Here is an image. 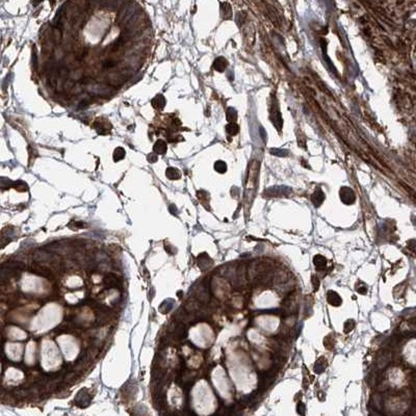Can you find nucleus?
<instances>
[{
	"label": "nucleus",
	"mask_w": 416,
	"mask_h": 416,
	"mask_svg": "<svg viewBox=\"0 0 416 416\" xmlns=\"http://www.w3.org/2000/svg\"><path fill=\"white\" fill-rule=\"evenodd\" d=\"M340 200L343 204L346 205H352L356 201V195L352 188L347 186H342L339 192Z\"/></svg>",
	"instance_id": "1"
},
{
	"label": "nucleus",
	"mask_w": 416,
	"mask_h": 416,
	"mask_svg": "<svg viewBox=\"0 0 416 416\" xmlns=\"http://www.w3.org/2000/svg\"><path fill=\"white\" fill-rule=\"evenodd\" d=\"M270 120H272L274 126L277 128L278 130H281L282 126H283V120H282L281 117V112L278 109V106H273L272 107V112H270Z\"/></svg>",
	"instance_id": "2"
},
{
	"label": "nucleus",
	"mask_w": 416,
	"mask_h": 416,
	"mask_svg": "<svg viewBox=\"0 0 416 416\" xmlns=\"http://www.w3.org/2000/svg\"><path fill=\"white\" fill-rule=\"evenodd\" d=\"M327 301H328L330 305L334 306V307H338V306L342 304V299L340 298L336 291L333 290L328 291V293H327Z\"/></svg>",
	"instance_id": "3"
},
{
	"label": "nucleus",
	"mask_w": 416,
	"mask_h": 416,
	"mask_svg": "<svg viewBox=\"0 0 416 416\" xmlns=\"http://www.w3.org/2000/svg\"><path fill=\"white\" fill-rule=\"evenodd\" d=\"M325 198H326V196L322 189L316 188L311 196V201H312V203H313L314 207H316V208L319 207L320 205L323 204V202L325 201Z\"/></svg>",
	"instance_id": "4"
},
{
	"label": "nucleus",
	"mask_w": 416,
	"mask_h": 416,
	"mask_svg": "<svg viewBox=\"0 0 416 416\" xmlns=\"http://www.w3.org/2000/svg\"><path fill=\"white\" fill-rule=\"evenodd\" d=\"M227 66H228L227 59H226L225 57H223V56L216 57L215 59V61H213V65H212L213 69H215V71H218V72H224V71L226 70V68H227Z\"/></svg>",
	"instance_id": "5"
},
{
	"label": "nucleus",
	"mask_w": 416,
	"mask_h": 416,
	"mask_svg": "<svg viewBox=\"0 0 416 416\" xmlns=\"http://www.w3.org/2000/svg\"><path fill=\"white\" fill-rule=\"evenodd\" d=\"M166 150H168V145L165 141L162 139H158V141L155 142V144L153 146V151L154 153L159 154V155H163V154L166 153Z\"/></svg>",
	"instance_id": "6"
},
{
	"label": "nucleus",
	"mask_w": 416,
	"mask_h": 416,
	"mask_svg": "<svg viewBox=\"0 0 416 416\" xmlns=\"http://www.w3.org/2000/svg\"><path fill=\"white\" fill-rule=\"evenodd\" d=\"M152 103V106L155 109H158V111H161L163 109V107L165 106V98L162 96V95H157L152 99L151 101Z\"/></svg>",
	"instance_id": "7"
},
{
	"label": "nucleus",
	"mask_w": 416,
	"mask_h": 416,
	"mask_svg": "<svg viewBox=\"0 0 416 416\" xmlns=\"http://www.w3.org/2000/svg\"><path fill=\"white\" fill-rule=\"evenodd\" d=\"M165 176L170 180H178L181 178V172L176 168H172V166H170V168L166 169Z\"/></svg>",
	"instance_id": "8"
},
{
	"label": "nucleus",
	"mask_w": 416,
	"mask_h": 416,
	"mask_svg": "<svg viewBox=\"0 0 416 416\" xmlns=\"http://www.w3.org/2000/svg\"><path fill=\"white\" fill-rule=\"evenodd\" d=\"M327 365H328V363H327V359L325 357H320L319 360H316L315 364H314V371H315L316 373H322L323 371L326 369Z\"/></svg>",
	"instance_id": "9"
},
{
	"label": "nucleus",
	"mask_w": 416,
	"mask_h": 416,
	"mask_svg": "<svg viewBox=\"0 0 416 416\" xmlns=\"http://www.w3.org/2000/svg\"><path fill=\"white\" fill-rule=\"evenodd\" d=\"M313 263L317 269L322 270L325 269L327 265V259L323 256H322V255H316V256H314V258H313Z\"/></svg>",
	"instance_id": "10"
},
{
	"label": "nucleus",
	"mask_w": 416,
	"mask_h": 416,
	"mask_svg": "<svg viewBox=\"0 0 416 416\" xmlns=\"http://www.w3.org/2000/svg\"><path fill=\"white\" fill-rule=\"evenodd\" d=\"M126 156V152H125L124 148L122 147H118L115 148L114 151V154H112V158H114V161L118 162L120 160H123Z\"/></svg>",
	"instance_id": "11"
},
{
	"label": "nucleus",
	"mask_w": 416,
	"mask_h": 416,
	"mask_svg": "<svg viewBox=\"0 0 416 416\" xmlns=\"http://www.w3.org/2000/svg\"><path fill=\"white\" fill-rule=\"evenodd\" d=\"M103 282L105 283V285H107V286H111V287H114V286H115V285L120 284V280H119V279L115 277V276H114V275H108V276H106V277H104Z\"/></svg>",
	"instance_id": "12"
},
{
	"label": "nucleus",
	"mask_w": 416,
	"mask_h": 416,
	"mask_svg": "<svg viewBox=\"0 0 416 416\" xmlns=\"http://www.w3.org/2000/svg\"><path fill=\"white\" fill-rule=\"evenodd\" d=\"M226 119H227L228 122L230 123H234L237 120V111L234 107H229L226 111Z\"/></svg>",
	"instance_id": "13"
},
{
	"label": "nucleus",
	"mask_w": 416,
	"mask_h": 416,
	"mask_svg": "<svg viewBox=\"0 0 416 416\" xmlns=\"http://www.w3.org/2000/svg\"><path fill=\"white\" fill-rule=\"evenodd\" d=\"M221 11L223 15H224V18L226 19H230L232 17V11H231V7L230 4L227 3V2H222L221 3Z\"/></svg>",
	"instance_id": "14"
},
{
	"label": "nucleus",
	"mask_w": 416,
	"mask_h": 416,
	"mask_svg": "<svg viewBox=\"0 0 416 416\" xmlns=\"http://www.w3.org/2000/svg\"><path fill=\"white\" fill-rule=\"evenodd\" d=\"M226 131H227L229 135H236L239 131V126L235 123V122H234V123H229L227 126H226Z\"/></svg>",
	"instance_id": "15"
},
{
	"label": "nucleus",
	"mask_w": 416,
	"mask_h": 416,
	"mask_svg": "<svg viewBox=\"0 0 416 416\" xmlns=\"http://www.w3.org/2000/svg\"><path fill=\"white\" fill-rule=\"evenodd\" d=\"M215 170L219 174H224L227 172V165L222 160H218L215 163Z\"/></svg>",
	"instance_id": "16"
},
{
	"label": "nucleus",
	"mask_w": 416,
	"mask_h": 416,
	"mask_svg": "<svg viewBox=\"0 0 416 416\" xmlns=\"http://www.w3.org/2000/svg\"><path fill=\"white\" fill-rule=\"evenodd\" d=\"M13 186L17 189L18 192H26L28 189V186L24 181H17V182L13 183Z\"/></svg>",
	"instance_id": "17"
},
{
	"label": "nucleus",
	"mask_w": 416,
	"mask_h": 416,
	"mask_svg": "<svg viewBox=\"0 0 416 416\" xmlns=\"http://www.w3.org/2000/svg\"><path fill=\"white\" fill-rule=\"evenodd\" d=\"M355 325H356V323H355V320H354V319L346 320V322L344 323V326H343L344 333H350V331H353V329L355 328Z\"/></svg>",
	"instance_id": "18"
},
{
	"label": "nucleus",
	"mask_w": 416,
	"mask_h": 416,
	"mask_svg": "<svg viewBox=\"0 0 416 416\" xmlns=\"http://www.w3.org/2000/svg\"><path fill=\"white\" fill-rule=\"evenodd\" d=\"M270 153L275 156H280V157H285L288 155V150L285 149H270Z\"/></svg>",
	"instance_id": "19"
},
{
	"label": "nucleus",
	"mask_w": 416,
	"mask_h": 416,
	"mask_svg": "<svg viewBox=\"0 0 416 416\" xmlns=\"http://www.w3.org/2000/svg\"><path fill=\"white\" fill-rule=\"evenodd\" d=\"M11 186H13V182L10 181L7 178H0V188L1 189H7Z\"/></svg>",
	"instance_id": "20"
},
{
	"label": "nucleus",
	"mask_w": 416,
	"mask_h": 416,
	"mask_svg": "<svg viewBox=\"0 0 416 416\" xmlns=\"http://www.w3.org/2000/svg\"><path fill=\"white\" fill-rule=\"evenodd\" d=\"M323 346H325L328 350H332L334 347V339L332 338L331 335L327 336L325 339H323Z\"/></svg>",
	"instance_id": "21"
},
{
	"label": "nucleus",
	"mask_w": 416,
	"mask_h": 416,
	"mask_svg": "<svg viewBox=\"0 0 416 416\" xmlns=\"http://www.w3.org/2000/svg\"><path fill=\"white\" fill-rule=\"evenodd\" d=\"M115 65H117V61H112V59H106V61L102 64V66L104 69H111V68L115 67Z\"/></svg>",
	"instance_id": "22"
},
{
	"label": "nucleus",
	"mask_w": 416,
	"mask_h": 416,
	"mask_svg": "<svg viewBox=\"0 0 416 416\" xmlns=\"http://www.w3.org/2000/svg\"><path fill=\"white\" fill-rule=\"evenodd\" d=\"M296 412L299 413L300 415L301 416H304L305 415V412H306V407H305V405L303 403H298V406H296Z\"/></svg>",
	"instance_id": "23"
},
{
	"label": "nucleus",
	"mask_w": 416,
	"mask_h": 416,
	"mask_svg": "<svg viewBox=\"0 0 416 416\" xmlns=\"http://www.w3.org/2000/svg\"><path fill=\"white\" fill-rule=\"evenodd\" d=\"M356 290H357L359 293H361V295H366L367 287H366V285H365V284L359 285V286L357 285V286H356Z\"/></svg>",
	"instance_id": "24"
},
{
	"label": "nucleus",
	"mask_w": 416,
	"mask_h": 416,
	"mask_svg": "<svg viewBox=\"0 0 416 416\" xmlns=\"http://www.w3.org/2000/svg\"><path fill=\"white\" fill-rule=\"evenodd\" d=\"M311 281H312V284H313V289H314V291L315 290H317L319 289V278L316 277V276H312V278H311Z\"/></svg>",
	"instance_id": "25"
},
{
	"label": "nucleus",
	"mask_w": 416,
	"mask_h": 416,
	"mask_svg": "<svg viewBox=\"0 0 416 416\" xmlns=\"http://www.w3.org/2000/svg\"><path fill=\"white\" fill-rule=\"evenodd\" d=\"M147 160L150 163H154V162H156L157 160H158V157H157V155L155 153H150V154H148V155H147Z\"/></svg>",
	"instance_id": "26"
},
{
	"label": "nucleus",
	"mask_w": 416,
	"mask_h": 416,
	"mask_svg": "<svg viewBox=\"0 0 416 416\" xmlns=\"http://www.w3.org/2000/svg\"><path fill=\"white\" fill-rule=\"evenodd\" d=\"M73 227H71V228H73L74 229V227H76L75 229H79V228H85L87 227V225L84 224V223H82V222H74L73 223Z\"/></svg>",
	"instance_id": "27"
},
{
	"label": "nucleus",
	"mask_w": 416,
	"mask_h": 416,
	"mask_svg": "<svg viewBox=\"0 0 416 416\" xmlns=\"http://www.w3.org/2000/svg\"><path fill=\"white\" fill-rule=\"evenodd\" d=\"M32 64H34V68H37V66H38V64H37V54H35L34 51V53H32Z\"/></svg>",
	"instance_id": "28"
},
{
	"label": "nucleus",
	"mask_w": 416,
	"mask_h": 416,
	"mask_svg": "<svg viewBox=\"0 0 416 416\" xmlns=\"http://www.w3.org/2000/svg\"><path fill=\"white\" fill-rule=\"evenodd\" d=\"M170 211H171V213H173V215H177V208L175 205H170Z\"/></svg>",
	"instance_id": "29"
},
{
	"label": "nucleus",
	"mask_w": 416,
	"mask_h": 416,
	"mask_svg": "<svg viewBox=\"0 0 416 416\" xmlns=\"http://www.w3.org/2000/svg\"><path fill=\"white\" fill-rule=\"evenodd\" d=\"M88 105V101L87 99H83L81 102L79 103V107H84V106Z\"/></svg>",
	"instance_id": "30"
},
{
	"label": "nucleus",
	"mask_w": 416,
	"mask_h": 416,
	"mask_svg": "<svg viewBox=\"0 0 416 416\" xmlns=\"http://www.w3.org/2000/svg\"><path fill=\"white\" fill-rule=\"evenodd\" d=\"M413 242H414V240H411V242H409V243H410V245H409V246H410V248H411V250H412V251L414 252L415 250H414V243H413Z\"/></svg>",
	"instance_id": "31"
},
{
	"label": "nucleus",
	"mask_w": 416,
	"mask_h": 416,
	"mask_svg": "<svg viewBox=\"0 0 416 416\" xmlns=\"http://www.w3.org/2000/svg\"><path fill=\"white\" fill-rule=\"evenodd\" d=\"M405 416H411V415H409V414H406Z\"/></svg>",
	"instance_id": "32"
}]
</instances>
